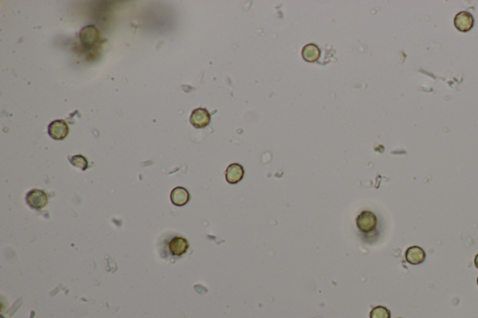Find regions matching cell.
I'll list each match as a JSON object with an SVG mask.
<instances>
[{
  "instance_id": "1",
  "label": "cell",
  "mask_w": 478,
  "mask_h": 318,
  "mask_svg": "<svg viewBox=\"0 0 478 318\" xmlns=\"http://www.w3.org/2000/svg\"><path fill=\"white\" fill-rule=\"evenodd\" d=\"M356 224L358 229L362 233H371L373 232L377 224H378V218L377 216L371 212V211H363L356 219Z\"/></svg>"
},
{
  "instance_id": "2",
  "label": "cell",
  "mask_w": 478,
  "mask_h": 318,
  "mask_svg": "<svg viewBox=\"0 0 478 318\" xmlns=\"http://www.w3.org/2000/svg\"><path fill=\"white\" fill-rule=\"evenodd\" d=\"M80 39L86 47H93L99 41L100 33L94 25H87L80 32Z\"/></svg>"
},
{
  "instance_id": "3",
  "label": "cell",
  "mask_w": 478,
  "mask_h": 318,
  "mask_svg": "<svg viewBox=\"0 0 478 318\" xmlns=\"http://www.w3.org/2000/svg\"><path fill=\"white\" fill-rule=\"evenodd\" d=\"M48 132L52 138L55 140H63L68 136L70 129H69V125L65 121L56 120L49 125Z\"/></svg>"
},
{
  "instance_id": "4",
  "label": "cell",
  "mask_w": 478,
  "mask_h": 318,
  "mask_svg": "<svg viewBox=\"0 0 478 318\" xmlns=\"http://www.w3.org/2000/svg\"><path fill=\"white\" fill-rule=\"evenodd\" d=\"M26 202L34 209L43 208L48 202L47 194L41 190H32L26 195Z\"/></svg>"
},
{
  "instance_id": "5",
  "label": "cell",
  "mask_w": 478,
  "mask_h": 318,
  "mask_svg": "<svg viewBox=\"0 0 478 318\" xmlns=\"http://www.w3.org/2000/svg\"><path fill=\"white\" fill-rule=\"evenodd\" d=\"M211 117L206 109H196L192 112V115L190 118V122L195 128H205L207 127L210 123Z\"/></svg>"
},
{
  "instance_id": "6",
  "label": "cell",
  "mask_w": 478,
  "mask_h": 318,
  "mask_svg": "<svg viewBox=\"0 0 478 318\" xmlns=\"http://www.w3.org/2000/svg\"><path fill=\"white\" fill-rule=\"evenodd\" d=\"M454 24L459 31L468 32L474 26V17L467 11H461L456 15Z\"/></svg>"
},
{
  "instance_id": "7",
  "label": "cell",
  "mask_w": 478,
  "mask_h": 318,
  "mask_svg": "<svg viewBox=\"0 0 478 318\" xmlns=\"http://www.w3.org/2000/svg\"><path fill=\"white\" fill-rule=\"evenodd\" d=\"M245 171L242 165L239 163H232L225 172V178L230 184H237L243 179Z\"/></svg>"
},
{
  "instance_id": "8",
  "label": "cell",
  "mask_w": 478,
  "mask_h": 318,
  "mask_svg": "<svg viewBox=\"0 0 478 318\" xmlns=\"http://www.w3.org/2000/svg\"><path fill=\"white\" fill-rule=\"evenodd\" d=\"M426 258L424 250L419 247H410L405 251V259L408 263L417 265L422 263Z\"/></svg>"
},
{
  "instance_id": "9",
  "label": "cell",
  "mask_w": 478,
  "mask_h": 318,
  "mask_svg": "<svg viewBox=\"0 0 478 318\" xmlns=\"http://www.w3.org/2000/svg\"><path fill=\"white\" fill-rule=\"evenodd\" d=\"M168 247H169L170 252L174 256H181V255L186 253V251L188 250L189 244H188V241L186 240L185 238L177 236V237H174L172 240L170 241Z\"/></svg>"
},
{
  "instance_id": "10",
  "label": "cell",
  "mask_w": 478,
  "mask_h": 318,
  "mask_svg": "<svg viewBox=\"0 0 478 318\" xmlns=\"http://www.w3.org/2000/svg\"><path fill=\"white\" fill-rule=\"evenodd\" d=\"M171 201L176 206H183L190 200V194L185 188L177 187L171 192Z\"/></svg>"
},
{
  "instance_id": "11",
  "label": "cell",
  "mask_w": 478,
  "mask_h": 318,
  "mask_svg": "<svg viewBox=\"0 0 478 318\" xmlns=\"http://www.w3.org/2000/svg\"><path fill=\"white\" fill-rule=\"evenodd\" d=\"M302 56L307 62H316L320 56V50L316 44L310 43L303 48Z\"/></svg>"
},
{
  "instance_id": "12",
  "label": "cell",
  "mask_w": 478,
  "mask_h": 318,
  "mask_svg": "<svg viewBox=\"0 0 478 318\" xmlns=\"http://www.w3.org/2000/svg\"><path fill=\"white\" fill-rule=\"evenodd\" d=\"M370 318H391V312L384 306H377L371 311Z\"/></svg>"
},
{
  "instance_id": "13",
  "label": "cell",
  "mask_w": 478,
  "mask_h": 318,
  "mask_svg": "<svg viewBox=\"0 0 478 318\" xmlns=\"http://www.w3.org/2000/svg\"><path fill=\"white\" fill-rule=\"evenodd\" d=\"M70 162L74 166H77L81 170H86L88 168V162H87L86 158L82 155H76L71 157Z\"/></svg>"
},
{
  "instance_id": "14",
  "label": "cell",
  "mask_w": 478,
  "mask_h": 318,
  "mask_svg": "<svg viewBox=\"0 0 478 318\" xmlns=\"http://www.w3.org/2000/svg\"><path fill=\"white\" fill-rule=\"evenodd\" d=\"M475 265H476V267L478 269V254L476 256V257H475Z\"/></svg>"
},
{
  "instance_id": "15",
  "label": "cell",
  "mask_w": 478,
  "mask_h": 318,
  "mask_svg": "<svg viewBox=\"0 0 478 318\" xmlns=\"http://www.w3.org/2000/svg\"></svg>"
}]
</instances>
